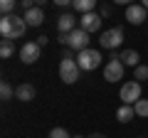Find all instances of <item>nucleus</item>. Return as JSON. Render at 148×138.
<instances>
[{"label":"nucleus","mask_w":148,"mask_h":138,"mask_svg":"<svg viewBox=\"0 0 148 138\" xmlns=\"http://www.w3.org/2000/svg\"><path fill=\"white\" fill-rule=\"evenodd\" d=\"M35 42H37V44H40V47H45V44H47V42H49V37H45V35H40V37H37V40H35Z\"/></svg>","instance_id":"27"},{"label":"nucleus","mask_w":148,"mask_h":138,"mask_svg":"<svg viewBox=\"0 0 148 138\" xmlns=\"http://www.w3.org/2000/svg\"><path fill=\"white\" fill-rule=\"evenodd\" d=\"M22 17H25L27 27H40V25L45 22V12H42V8H37V5L32 8V10H27Z\"/></svg>","instance_id":"10"},{"label":"nucleus","mask_w":148,"mask_h":138,"mask_svg":"<svg viewBox=\"0 0 148 138\" xmlns=\"http://www.w3.org/2000/svg\"><path fill=\"white\" fill-rule=\"evenodd\" d=\"M17 3H20V0H0V12H3V15H12V10L17 8Z\"/></svg>","instance_id":"20"},{"label":"nucleus","mask_w":148,"mask_h":138,"mask_svg":"<svg viewBox=\"0 0 148 138\" xmlns=\"http://www.w3.org/2000/svg\"><path fill=\"white\" fill-rule=\"evenodd\" d=\"M121 42H123V30L121 27H111V30H104L101 32V37H99V44L104 49H119L121 47Z\"/></svg>","instance_id":"2"},{"label":"nucleus","mask_w":148,"mask_h":138,"mask_svg":"<svg viewBox=\"0 0 148 138\" xmlns=\"http://www.w3.org/2000/svg\"><path fill=\"white\" fill-rule=\"evenodd\" d=\"M121 62H123V67H133L136 69L138 64H141V57H138L136 49H123L121 52Z\"/></svg>","instance_id":"14"},{"label":"nucleus","mask_w":148,"mask_h":138,"mask_svg":"<svg viewBox=\"0 0 148 138\" xmlns=\"http://www.w3.org/2000/svg\"><path fill=\"white\" fill-rule=\"evenodd\" d=\"M49 138H72V136H69L67 128H52L49 131Z\"/></svg>","instance_id":"23"},{"label":"nucleus","mask_w":148,"mask_h":138,"mask_svg":"<svg viewBox=\"0 0 148 138\" xmlns=\"http://www.w3.org/2000/svg\"><path fill=\"white\" fill-rule=\"evenodd\" d=\"M25 30H27V22H25V17H20V15H12V40L22 37V35H25Z\"/></svg>","instance_id":"15"},{"label":"nucleus","mask_w":148,"mask_h":138,"mask_svg":"<svg viewBox=\"0 0 148 138\" xmlns=\"http://www.w3.org/2000/svg\"><path fill=\"white\" fill-rule=\"evenodd\" d=\"M52 3H54V5H72V3H74V0H52Z\"/></svg>","instance_id":"29"},{"label":"nucleus","mask_w":148,"mask_h":138,"mask_svg":"<svg viewBox=\"0 0 148 138\" xmlns=\"http://www.w3.org/2000/svg\"><path fill=\"white\" fill-rule=\"evenodd\" d=\"M72 138H84V136H72Z\"/></svg>","instance_id":"34"},{"label":"nucleus","mask_w":148,"mask_h":138,"mask_svg":"<svg viewBox=\"0 0 148 138\" xmlns=\"http://www.w3.org/2000/svg\"><path fill=\"white\" fill-rule=\"evenodd\" d=\"M114 3H116V5H126V8L133 5V0H114Z\"/></svg>","instance_id":"30"},{"label":"nucleus","mask_w":148,"mask_h":138,"mask_svg":"<svg viewBox=\"0 0 148 138\" xmlns=\"http://www.w3.org/2000/svg\"><path fill=\"white\" fill-rule=\"evenodd\" d=\"M126 22H131V25H143V22H148V10L141 3L128 5L126 8Z\"/></svg>","instance_id":"7"},{"label":"nucleus","mask_w":148,"mask_h":138,"mask_svg":"<svg viewBox=\"0 0 148 138\" xmlns=\"http://www.w3.org/2000/svg\"><path fill=\"white\" fill-rule=\"evenodd\" d=\"M79 64H77V59H62L59 62V79L64 81V84H74V81H79Z\"/></svg>","instance_id":"3"},{"label":"nucleus","mask_w":148,"mask_h":138,"mask_svg":"<svg viewBox=\"0 0 148 138\" xmlns=\"http://www.w3.org/2000/svg\"><path fill=\"white\" fill-rule=\"evenodd\" d=\"M133 111H136L138 118H148V99H138L133 104Z\"/></svg>","instance_id":"18"},{"label":"nucleus","mask_w":148,"mask_h":138,"mask_svg":"<svg viewBox=\"0 0 148 138\" xmlns=\"http://www.w3.org/2000/svg\"><path fill=\"white\" fill-rule=\"evenodd\" d=\"M96 3H99V0H74L72 5H74V10H77V12H82V15H86V12H94Z\"/></svg>","instance_id":"16"},{"label":"nucleus","mask_w":148,"mask_h":138,"mask_svg":"<svg viewBox=\"0 0 148 138\" xmlns=\"http://www.w3.org/2000/svg\"><path fill=\"white\" fill-rule=\"evenodd\" d=\"M57 30H59V32H64V35H69L72 30H77V20H74V15L64 12V15L57 20Z\"/></svg>","instance_id":"12"},{"label":"nucleus","mask_w":148,"mask_h":138,"mask_svg":"<svg viewBox=\"0 0 148 138\" xmlns=\"http://www.w3.org/2000/svg\"><path fill=\"white\" fill-rule=\"evenodd\" d=\"M40 52H42V47H40L37 42H25L20 47V59L25 64H35L37 59H40Z\"/></svg>","instance_id":"9"},{"label":"nucleus","mask_w":148,"mask_h":138,"mask_svg":"<svg viewBox=\"0 0 148 138\" xmlns=\"http://www.w3.org/2000/svg\"><path fill=\"white\" fill-rule=\"evenodd\" d=\"M136 118V111H133V106H128V104H121V106L116 109V121L119 123H128Z\"/></svg>","instance_id":"13"},{"label":"nucleus","mask_w":148,"mask_h":138,"mask_svg":"<svg viewBox=\"0 0 148 138\" xmlns=\"http://www.w3.org/2000/svg\"><path fill=\"white\" fill-rule=\"evenodd\" d=\"M35 94H37V89L32 84H27V81L15 89V99L17 101H32V99H35Z\"/></svg>","instance_id":"11"},{"label":"nucleus","mask_w":148,"mask_h":138,"mask_svg":"<svg viewBox=\"0 0 148 138\" xmlns=\"http://www.w3.org/2000/svg\"><path fill=\"white\" fill-rule=\"evenodd\" d=\"M141 5H143V8H146V10H148V0H141Z\"/></svg>","instance_id":"33"},{"label":"nucleus","mask_w":148,"mask_h":138,"mask_svg":"<svg viewBox=\"0 0 148 138\" xmlns=\"http://www.w3.org/2000/svg\"><path fill=\"white\" fill-rule=\"evenodd\" d=\"M133 79L136 81H146L148 79V64H138V67L133 69Z\"/></svg>","instance_id":"21"},{"label":"nucleus","mask_w":148,"mask_h":138,"mask_svg":"<svg viewBox=\"0 0 148 138\" xmlns=\"http://www.w3.org/2000/svg\"><path fill=\"white\" fill-rule=\"evenodd\" d=\"M57 42H59V44H69V35L59 32V35H57Z\"/></svg>","instance_id":"25"},{"label":"nucleus","mask_w":148,"mask_h":138,"mask_svg":"<svg viewBox=\"0 0 148 138\" xmlns=\"http://www.w3.org/2000/svg\"><path fill=\"white\" fill-rule=\"evenodd\" d=\"M77 64H79L82 72H94L101 64V52H96V49H91V47L82 49V52H77Z\"/></svg>","instance_id":"1"},{"label":"nucleus","mask_w":148,"mask_h":138,"mask_svg":"<svg viewBox=\"0 0 148 138\" xmlns=\"http://www.w3.org/2000/svg\"><path fill=\"white\" fill-rule=\"evenodd\" d=\"M104 79L111 81V84H116V81L123 79V62L121 59H109L104 67Z\"/></svg>","instance_id":"5"},{"label":"nucleus","mask_w":148,"mask_h":138,"mask_svg":"<svg viewBox=\"0 0 148 138\" xmlns=\"http://www.w3.org/2000/svg\"><path fill=\"white\" fill-rule=\"evenodd\" d=\"M141 94H143V89H141V81H126V84L121 86V91H119V99L123 101V104H128V106H133L138 99H141Z\"/></svg>","instance_id":"4"},{"label":"nucleus","mask_w":148,"mask_h":138,"mask_svg":"<svg viewBox=\"0 0 148 138\" xmlns=\"http://www.w3.org/2000/svg\"><path fill=\"white\" fill-rule=\"evenodd\" d=\"M101 15H96V12H86V15H82L79 17V27L84 32H89V35H94V32H99L101 30Z\"/></svg>","instance_id":"8"},{"label":"nucleus","mask_w":148,"mask_h":138,"mask_svg":"<svg viewBox=\"0 0 148 138\" xmlns=\"http://www.w3.org/2000/svg\"><path fill=\"white\" fill-rule=\"evenodd\" d=\"M47 3H49V0H35V5H37V8H42V5H47Z\"/></svg>","instance_id":"31"},{"label":"nucleus","mask_w":148,"mask_h":138,"mask_svg":"<svg viewBox=\"0 0 148 138\" xmlns=\"http://www.w3.org/2000/svg\"><path fill=\"white\" fill-rule=\"evenodd\" d=\"M62 59H74V49H64V52H62Z\"/></svg>","instance_id":"26"},{"label":"nucleus","mask_w":148,"mask_h":138,"mask_svg":"<svg viewBox=\"0 0 148 138\" xmlns=\"http://www.w3.org/2000/svg\"><path fill=\"white\" fill-rule=\"evenodd\" d=\"M20 8H22V10H32V8H35V0H20Z\"/></svg>","instance_id":"24"},{"label":"nucleus","mask_w":148,"mask_h":138,"mask_svg":"<svg viewBox=\"0 0 148 138\" xmlns=\"http://www.w3.org/2000/svg\"><path fill=\"white\" fill-rule=\"evenodd\" d=\"M0 35H3V40H12V15H3V20H0Z\"/></svg>","instance_id":"17"},{"label":"nucleus","mask_w":148,"mask_h":138,"mask_svg":"<svg viewBox=\"0 0 148 138\" xmlns=\"http://www.w3.org/2000/svg\"><path fill=\"white\" fill-rule=\"evenodd\" d=\"M12 54H15V44H12V40H3V42H0V57L8 59V57H12Z\"/></svg>","instance_id":"19"},{"label":"nucleus","mask_w":148,"mask_h":138,"mask_svg":"<svg viewBox=\"0 0 148 138\" xmlns=\"http://www.w3.org/2000/svg\"><path fill=\"white\" fill-rule=\"evenodd\" d=\"M69 49H74V52H82V49L89 47V32H84L82 27H77V30L69 32Z\"/></svg>","instance_id":"6"},{"label":"nucleus","mask_w":148,"mask_h":138,"mask_svg":"<svg viewBox=\"0 0 148 138\" xmlns=\"http://www.w3.org/2000/svg\"><path fill=\"white\" fill-rule=\"evenodd\" d=\"M0 96H3V101H10L12 96H15V89H12L8 81H3V84H0Z\"/></svg>","instance_id":"22"},{"label":"nucleus","mask_w":148,"mask_h":138,"mask_svg":"<svg viewBox=\"0 0 148 138\" xmlns=\"http://www.w3.org/2000/svg\"><path fill=\"white\" fill-rule=\"evenodd\" d=\"M89 138H106L104 133H94V136H89Z\"/></svg>","instance_id":"32"},{"label":"nucleus","mask_w":148,"mask_h":138,"mask_svg":"<svg viewBox=\"0 0 148 138\" xmlns=\"http://www.w3.org/2000/svg\"><path fill=\"white\" fill-rule=\"evenodd\" d=\"M99 15H101V17H109V15H111V8H109V5H104V8H101V12H99Z\"/></svg>","instance_id":"28"}]
</instances>
